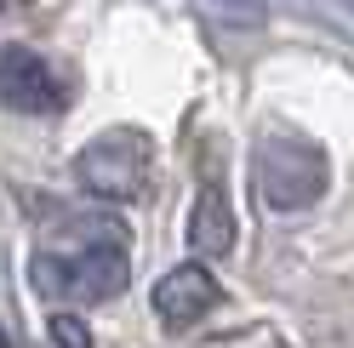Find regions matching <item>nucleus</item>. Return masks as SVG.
I'll list each match as a JSON object with an SVG mask.
<instances>
[{
  "label": "nucleus",
  "mask_w": 354,
  "mask_h": 348,
  "mask_svg": "<svg viewBox=\"0 0 354 348\" xmlns=\"http://www.w3.org/2000/svg\"><path fill=\"white\" fill-rule=\"evenodd\" d=\"M46 331H52L57 348H92V331H86V320H75V314H52Z\"/></svg>",
  "instance_id": "nucleus-7"
},
{
  "label": "nucleus",
  "mask_w": 354,
  "mask_h": 348,
  "mask_svg": "<svg viewBox=\"0 0 354 348\" xmlns=\"http://www.w3.org/2000/svg\"><path fill=\"white\" fill-rule=\"evenodd\" d=\"M149 171H154V148L143 132H103L75 160V177L103 200H138L149 188Z\"/></svg>",
  "instance_id": "nucleus-2"
},
{
  "label": "nucleus",
  "mask_w": 354,
  "mask_h": 348,
  "mask_svg": "<svg viewBox=\"0 0 354 348\" xmlns=\"http://www.w3.org/2000/svg\"><path fill=\"white\" fill-rule=\"evenodd\" d=\"M35 286L46 297H75V302H103L126 291V251L120 246H86L69 257L40 251L35 257Z\"/></svg>",
  "instance_id": "nucleus-3"
},
{
  "label": "nucleus",
  "mask_w": 354,
  "mask_h": 348,
  "mask_svg": "<svg viewBox=\"0 0 354 348\" xmlns=\"http://www.w3.org/2000/svg\"><path fill=\"white\" fill-rule=\"evenodd\" d=\"M326 155L320 143H308L297 132H269L257 143V194L263 206L274 211H297V206H315L326 194Z\"/></svg>",
  "instance_id": "nucleus-1"
},
{
  "label": "nucleus",
  "mask_w": 354,
  "mask_h": 348,
  "mask_svg": "<svg viewBox=\"0 0 354 348\" xmlns=\"http://www.w3.org/2000/svg\"><path fill=\"white\" fill-rule=\"evenodd\" d=\"M217 302H223V286L212 280L206 263H177L160 286H154V309H160L166 325H194V320H206Z\"/></svg>",
  "instance_id": "nucleus-5"
},
{
  "label": "nucleus",
  "mask_w": 354,
  "mask_h": 348,
  "mask_svg": "<svg viewBox=\"0 0 354 348\" xmlns=\"http://www.w3.org/2000/svg\"><path fill=\"white\" fill-rule=\"evenodd\" d=\"M189 246L201 257H223L234 246V211H229L223 183H206L201 188V200H194V211H189Z\"/></svg>",
  "instance_id": "nucleus-6"
},
{
  "label": "nucleus",
  "mask_w": 354,
  "mask_h": 348,
  "mask_svg": "<svg viewBox=\"0 0 354 348\" xmlns=\"http://www.w3.org/2000/svg\"><path fill=\"white\" fill-rule=\"evenodd\" d=\"M0 103L17 115H52L63 108V80L35 46H0Z\"/></svg>",
  "instance_id": "nucleus-4"
},
{
  "label": "nucleus",
  "mask_w": 354,
  "mask_h": 348,
  "mask_svg": "<svg viewBox=\"0 0 354 348\" xmlns=\"http://www.w3.org/2000/svg\"><path fill=\"white\" fill-rule=\"evenodd\" d=\"M0 348H17V342H12V337H6V325H0Z\"/></svg>",
  "instance_id": "nucleus-8"
}]
</instances>
